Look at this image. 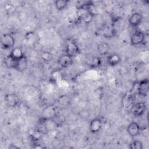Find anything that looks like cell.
<instances>
[{
  "mask_svg": "<svg viewBox=\"0 0 149 149\" xmlns=\"http://www.w3.org/2000/svg\"><path fill=\"white\" fill-rule=\"evenodd\" d=\"M95 14V8L91 2H87L80 5L77 10L78 19L85 23H89Z\"/></svg>",
  "mask_w": 149,
  "mask_h": 149,
  "instance_id": "1",
  "label": "cell"
},
{
  "mask_svg": "<svg viewBox=\"0 0 149 149\" xmlns=\"http://www.w3.org/2000/svg\"><path fill=\"white\" fill-rule=\"evenodd\" d=\"M79 53L80 49L76 42L73 39H68L65 45V54L73 58L76 56Z\"/></svg>",
  "mask_w": 149,
  "mask_h": 149,
  "instance_id": "2",
  "label": "cell"
},
{
  "mask_svg": "<svg viewBox=\"0 0 149 149\" xmlns=\"http://www.w3.org/2000/svg\"><path fill=\"white\" fill-rule=\"evenodd\" d=\"M1 44L2 48L5 49L13 48L15 44V38L10 34H3L1 37Z\"/></svg>",
  "mask_w": 149,
  "mask_h": 149,
  "instance_id": "3",
  "label": "cell"
},
{
  "mask_svg": "<svg viewBox=\"0 0 149 149\" xmlns=\"http://www.w3.org/2000/svg\"><path fill=\"white\" fill-rule=\"evenodd\" d=\"M144 40V33L140 30H136L130 36V44L134 46L139 45L142 44Z\"/></svg>",
  "mask_w": 149,
  "mask_h": 149,
  "instance_id": "4",
  "label": "cell"
},
{
  "mask_svg": "<svg viewBox=\"0 0 149 149\" xmlns=\"http://www.w3.org/2000/svg\"><path fill=\"white\" fill-rule=\"evenodd\" d=\"M147 105L145 102H139L136 103L132 107V113L136 117L142 116L146 112Z\"/></svg>",
  "mask_w": 149,
  "mask_h": 149,
  "instance_id": "5",
  "label": "cell"
},
{
  "mask_svg": "<svg viewBox=\"0 0 149 149\" xmlns=\"http://www.w3.org/2000/svg\"><path fill=\"white\" fill-rule=\"evenodd\" d=\"M103 126L102 120L98 117L92 119L89 124V129L91 133H97L99 132L102 129Z\"/></svg>",
  "mask_w": 149,
  "mask_h": 149,
  "instance_id": "6",
  "label": "cell"
},
{
  "mask_svg": "<svg viewBox=\"0 0 149 149\" xmlns=\"http://www.w3.org/2000/svg\"><path fill=\"white\" fill-rule=\"evenodd\" d=\"M149 91V80L148 79H144L138 83L137 93L143 97H146Z\"/></svg>",
  "mask_w": 149,
  "mask_h": 149,
  "instance_id": "7",
  "label": "cell"
},
{
  "mask_svg": "<svg viewBox=\"0 0 149 149\" xmlns=\"http://www.w3.org/2000/svg\"><path fill=\"white\" fill-rule=\"evenodd\" d=\"M58 63L61 67L67 68L73 63V58L65 54L60 56L58 59Z\"/></svg>",
  "mask_w": 149,
  "mask_h": 149,
  "instance_id": "8",
  "label": "cell"
},
{
  "mask_svg": "<svg viewBox=\"0 0 149 149\" xmlns=\"http://www.w3.org/2000/svg\"><path fill=\"white\" fill-rule=\"evenodd\" d=\"M143 20V15L139 12H134L129 17L128 22L132 27L138 26Z\"/></svg>",
  "mask_w": 149,
  "mask_h": 149,
  "instance_id": "9",
  "label": "cell"
},
{
  "mask_svg": "<svg viewBox=\"0 0 149 149\" xmlns=\"http://www.w3.org/2000/svg\"><path fill=\"white\" fill-rule=\"evenodd\" d=\"M140 126L136 122L130 123L127 127V132L131 137L137 136L140 132Z\"/></svg>",
  "mask_w": 149,
  "mask_h": 149,
  "instance_id": "10",
  "label": "cell"
},
{
  "mask_svg": "<svg viewBox=\"0 0 149 149\" xmlns=\"http://www.w3.org/2000/svg\"><path fill=\"white\" fill-rule=\"evenodd\" d=\"M27 65H28V62H27V58L25 55H24L22 58L16 61L14 69L20 72H23L26 70L27 68Z\"/></svg>",
  "mask_w": 149,
  "mask_h": 149,
  "instance_id": "11",
  "label": "cell"
},
{
  "mask_svg": "<svg viewBox=\"0 0 149 149\" xmlns=\"http://www.w3.org/2000/svg\"><path fill=\"white\" fill-rule=\"evenodd\" d=\"M121 61V58L120 56L117 54H110L107 59V62L108 65L110 66L114 67L118 65Z\"/></svg>",
  "mask_w": 149,
  "mask_h": 149,
  "instance_id": "12",
  "label": "cell"
},
{
  "mask_svg": "<svg viewBox=\"0 0 149 149\" xmlns=\"http://www.w3.org/2000/svg\"><path fill=\"white\" fill-rule=\"evenodd\" d=\"M9 56L15 61H17L22 58L24 55V53L22 49L19 47H13L9 54Z\"/></svg>",
  "mask_w": 149,
  "mask_h": 149,
  "instance_id": "13",
  "label": "cell"
},
{
  "mask_svg": "<svg viewBox=\"0 0 149 149\" xmlns=\"http://www.w3.org/2000/svg\"><path fill=\"white\" fill-rule=\"evenodd\" d=\"M5 101L9 106L13 107L18 104L19 98L16 94L13 93H10L6 95Z\"/></svg>",
  "mask_w": 149,
  "mask_h": 149,
  "instance_id": "14",
  "label": "cell"
},
{
  "mask_svg": "<svg viewBox=\"0 0 149 149\" xmlns=\"http://www.w3.org/2000/svg\"><path fill=\"white\" fill-rule=\"evenodd\" d=\"M109 49H110L109 45L105 42H102L100 43L97 47V50L98 53L102 56L107 55L108 53Z\"/></svg>",
  "mask_w": 149,
  "mask_h": 149,
  "instance_id": "15",
  "label": "cell"
},
{
  "mask_svg": "<svg viewBox=\"0 0 149 149\" xmlns=\"http://www.w3.org/2000/svg\"><path fill=\"white\" fill-rule=\"evenodd\" d=\"M71 102L70 98L69 96L66 95H62L59 97L58 98V104L63 107H68Z\"/></svg>",
  "mask_w": 149,
  "mask_h": 149,
  "instance_id": "16",
  "label": "cell"
},
{
  "mask_svg": "<svg viewBox=\"0 0 149 149\" xmlns=\"http://www.w3.org/2000/svg\"><path fill=\"white\" fill-rule=\"evenodd\" d=\"M56 114V113L55 109L54 108H52V107H47L44 111L42 118H53L55 116Z\"/></svg>",
  "mask_w": 149,
  "mask_h": 149,
  "instance_id": "17",
  "label": "cell"
},
{
  "mask_svg": "<svg viewBox=\"0 0 149 149\" xmlns=\"http://www.w3.org/2000/svg\"><path fill=\"white\" fill-rule=\"evenodd\" d=\"M69 1L68 0H58L54 1V5L58 10H63L68 5Z\"/></svg>",
  "mask_w": 149,
  "mask_h": 149,
  "instance_id": "18",
  "label": "cell"
},
{
  "mask_svg": "<svg viewBox=\"0 0 149 149\" xmlns=\"http://www.w3.org/2000/svg\"><path fill=\"white\" fill-rule=\"evenodd\" d=\"M115 33H116L115 30L113 27L108 26L104 29L103 36L106 38H112L113 36H115Z\"/></svg>",
  "mask_w": 149,
  "mask_h": 149,
  "instance_id": "19",
  "label": "cell"
},
{
  "mask_svg": "<svg viewBox=\"0 0 149 149\" xmlns=\"http://www.w3.org/2000/svg\"><path fill=\"white\" fill-rule=\"evenodd\" d=\"M129 148L131 149H143V144L139 140H134L129 144Z\"/></svg>",
  "mask_w": 149,
  "mask_h": 149,
  "instance_id": "20",
  "label": "cell"
},
{
  "mask_svg": "<svg viewBox=\"0 0 149 149\" xmlns=\"http://www.w3.org/2000/svg\"><path fill=\"white\" fill-rule=\"evenodd\" d=\"M101 59L98 56L94 57L90 63V66L92 68H97L101 65Z\"/></svg>",
  "mask_w": 149,
  "mask_h": 149,
  "instance_id": "21",
  "label": "cell"
},
{
  "mask_svg": "<svg viewBox=\"0 0 149 149\" xmlns=\"http://www.w3.org/2000/svg\"><path fill=\"white\" fill-rule=\"evenodd\" d=\"M41 57L45 61L48 62L52 59L53 56L51 53H49L48 52H44L42 53Z\"/></svg>",
  "mask_w": 149,
  "mask_h": 149,
  "instance_id": "22",
  "label": "cell"
},
{
  "mask_svg": "<svg viewBox=\"0 0 149 149\" xmlns=\"http://www.w3.org/2000/svg\"><path fill=\"white\" fill-rule=\"evenodd\" d=\"M9 148H12V149H13V148H19V147H17V146H13V144H11V145L9 147Z\"/></svg>",
  "mask_w": 149,
  "mask_h": 149,
  "instance_id": "23",
  "label": "cell"
}]
</instances>
